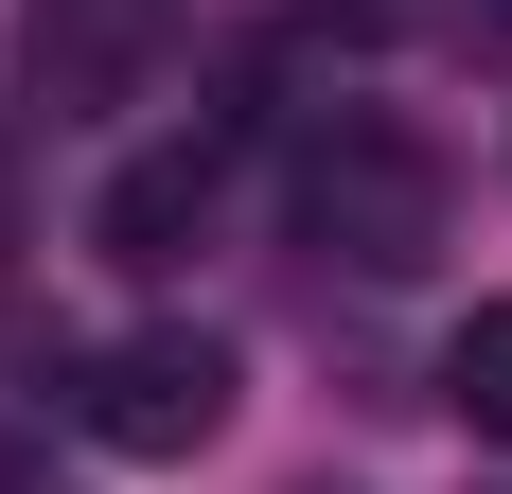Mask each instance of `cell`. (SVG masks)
<instances>
[{
    "label": "cell",
    "mask_w": 512,
    "mask_h": 494,
    "mask_svg": "<svg viewBox=\"0 0 512 494\" xmlns=\"http://www.w3.org/2000/svg\"><path fill=\"white\" fill-rule=\"evenodd\" d=\"M301 230H318V265H354V283H424L442 230H460V177H442V142H407V124H318L301 142Z\"/></svg>",
    "instance_id": "obj_1"
},
{
    "label": "cell",
    "mask_w": 512,
    "mask_h": 494,
    "mask_svg": "<svg viewBox=\"0 0 512 494\" xmlns=\"http://www.w3.org/2000/svg\"><path fill=\"white\" fill-rule=\"evenodd\" d=\"M71 424H89L106 459H195L212 424H230V336H195V318L106 336L89 371H71Z\"/></svg>",
    "instance_id": "obj_2"
},
{
    "label": "cell",
    "mask_w": 512,
    "mask_h": 494,
    "mask_svg": "<svg viewBox=\"0 0 512 494\" xmlns=\"http://www.w3.org/2000/svg\"><path fill=\"white\" fill-rule=\"evenodd\" d=\"M159 36H177V0H18V89L53 124H106L159 71Z\"/></svg>",
    "instance_id": "obj_3"
},
{
    "label": "cell",
    "mask_w": 512,
    "mask_h": 494,
    "mask_svg": "<svg viewBox=\"0 0 512 494\" xmlns=\"http://www.w3.org/2000/svg\"><path fill=\"white\" fill-rule=\"evenodd\" d=\"M212 230V142H159V159H124L89 195V247L106 265H177V247Z\"/></svg>",
    "instance_id": "obj_4"
},
{
    "label": "cell",
    "mask_w": 512,
    "mask_h": 494,
    "mask_svg": "<svg viewBox=\"0 0 512 494\" xmlns=\"http://www.w3.org/2000/svg\"><path fill=\"white\" fill-rule=\"evenodd\" d=\"M442 406H460L477 442H512V300H477L460 336H442Z\"/></svg>",
    "instance_id": "obj_5"
},
{
    "label": "cell",
    "mask_w": 512,
    "mask_h": 494,
    "mask_svg": "<svg viewBox=\"0 0 512 494\" xmlns=\"http://www.w3.org/2000/svg\"><path fill=\"white\" fill-rule=\"evenodd\" d=\"M0 247H18V159H0Z\"/></svg>",
    "instance_id": "obj_6"
}]
</instances>
